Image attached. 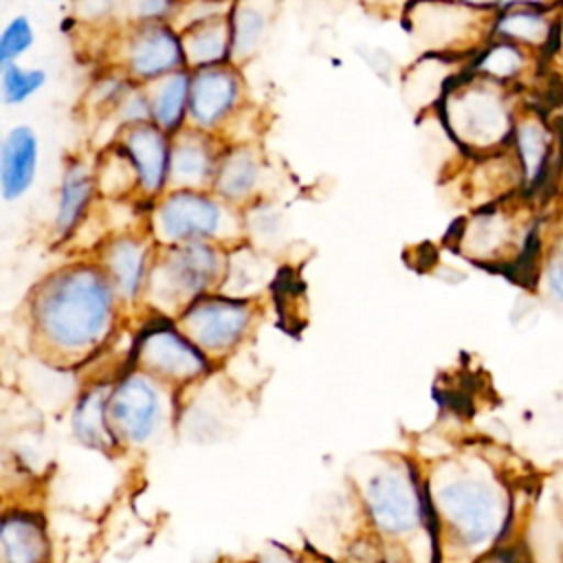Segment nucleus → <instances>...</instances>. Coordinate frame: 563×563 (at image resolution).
<instances>
[{
  "label": "nucleus",
  "mask_w": 563,
  "mask_h": 563,
  "mask_svg": "<svg viewBox=\"0 0 563 563\" xmlns=\"http://www.w3.org/2000/svg\"><path fill=\"white\" fill-rule=\"evenodd\" d=\"M222 211L205 196L178 191L172 194L156 213V227L163 240H185L211 235L220 229Z\"/></svg>",
  "instance_id": "nucleus-10"
},
{
  "label": "nucleus",
  "mask_w": 563,
  "mask_h": 563,
  "mask_svg": "<svg viewBox=\"0 0 563 563\" xmlns=\"http://www.w3.org/2000/svg\"><path fill=\"white\" fill-rule=\"evenodd\" d=\"M218 257L205 244H187L169 253L152 277V292L165 306L196 297L216 275Z\"/></svg>",
  "instance_id": "nucleus-7"
},
{
  "label": "nucleus",
  "mask_w": 563,
  "mask_h": 563,
  "mask_svg": "<svg viewBox=\"0 0 563 563\" xmlns=\"http://www.w3.org/2000/svg\"><path fill=\"white\" fill-rule=\"evenodd\" d=\"M442 110L453 139L464 150L484 156L508 150L519 117L512 90L471 70L453 88H446Z\"/></svg>",
  "instance_id": "nucleus-3"
},
{
  "label": "nucleus",
  "mask_w": 563,
  "mask_h": 563,
  "mask_svg": "<svg viewBox=\"0 0 563 563\" xmlns=\"http://www.w3.org/2000/svg\"><path fill=\"white\" fill-rule=\"evenodd\" d=\"M37 167V139L35 134L20 125L9 132L2 143V194L7 200L22 196L35 176Z\"/></svg>",
  "instance_id": "nucleus-14"
},
{
  "label": "nucleus",
  "mask_w": 563,
  "mask_h": 563,
  "mask_svg": "<svg viewBox=\"0 0 563 563\" xmlns=\"http://www.w3.org/2000/svg\"><path fill=\"white\" fill-rule=\"evenodd\" d=\"M475 563H534V559L528 545L521 539H515L479 556Z\"/></svg>",
  "instance_id": "nucleus-30"
},
{
  "label": "nucleus",
  "mask_w": 563,
  "mask_h": 563,
  "mask_svg": "<svg viewBox=\"0 0 563 563\" xmlns=\"http://www.w3.org/2000/svg\"><path fill=\"white\" fill-rule=\"evenodd\" d=\"M141 361L152 372L169 378L198 376L207 361L185 336L169 328H156L141 336Z\"/></svg>",
  "instance_id": "nucleus-11"
},
{
  "label": "nucleus",
  "mask_w": 563,
  "mask_h": 563,
  "mask_svg": "<svg viewBox=\"0 0 563 563\" xmlns=\"http://www.w3.org/2000/svg\"><path fill=\"white\" fill-rule=\"evenodd\" d=\"M561 563H563V548H561Z\"/></svg>",
  "instance_id": "nucleus-32"
},
{
  "label": "nucleus",
  "mask_w": 563,
  "mask_h": 563,
  "mask_svg": "<svg viewBox=\"0 0 563 563\" xmlns=\"http://www.w3.org/2000/svg\"><path fill=\"white\" fill-rule=\"evenodd\" d=\"M90 189H92V183L88 172L81 165H73L66 172L62 183V196H59V209H57L59 231H68L77 222L84 205L90 198Z\"/></svg>",
  "instance_id": "nucleus-22"
},
{
  "label": "nucleus",
  "mask_w": 563,
  "mask_h": 563,
  "mask_svg": "<svg viewBox=\"0 0 563 563\" xmlns=\"http://www.w3.org/2000/svg\"><path fill=\"white\" fill-rule=\"evenodd\" d=\"M552 504L559 523L563 526V473H556L552 479Z\"/></svg>",
  "instance_id": "nucleus-31"
},
{
  "label": "nucleus",
  "mask_w": 563,
  "mask_h": 563,
  "mask_svg": "<svg viewBox=\"0 0 563 563\" xmlns=\"http://www.w3.org/2000/svg\"><path fill=\"white\" fill-rule=\"evenodd\" d=\"M183 62V48L176 35L163 26L141 31L130 46V68L141 77H154L176 68Z\"/></svg>",
  "instance_id": "nucleus-15"
},
{
  "label": "nucleus",
  "mask_w": 563,
  "mask_h": 563,
  "mask_svg": "<svg viewBox=\"0 0 563 563\" xmlns=\"http://www.w3.org/2000/svg\"><path fill=\"white\" fill-rule=\"evenodd\" d=\"M125 152L130 156V163L134 165L143 187L147 191H154L163 183L167 152L163 134L147 123H141L132 128L125 136Z\"/></svg>",
  "instance_id": "nucleus-16"
},
{
  "label": "nucleus",
  "mask_w": 563,
  "mask_h": 563,
  "mask_svg": "<svg viewBox=\"0 0 563 563\" xmlns=\"http://www.w3.org/2000/svg\"><path fill=\"white\" fill-rule=\"evenodd\" d=\"M534 282L539 292L563 308V227L554 229L543 244Z\"/></svg>",
  "instance_id": "nucleus-20"
},
{
  "label": "nucleus",
  "mask_w": 563,
  "mask_h": 563,
  "mask_svg": "<svg viewBox=\"0 0 563 563\" xmlns=\"http://www.w3.org/2000/svg\"><path fill=\"white\" fill-rule=\"evenodd\" d=\"M231 31H233L231 46H233L235 55H246L257 46L262 33H264V18L253 9L240 7L238 13L233 15Z\"/></svg>",
  "instance_id": "nucleus-26"
},
{
  "label": "nucleus",
  "mask_w": 563,
  "mask_h": 563,
  "mask_svg": "<svg viewBox=\"0 0 563 563\" xmlns=\"http://www.w3.org/2000/svg\"><path fill=\"white\" fill-rule=\"evenodd\" d=\"M365 501L372 521L389 534H402L427 523L438 541V523L429 490H420L400 471L385 468L374 473L365 486Z\"/></svg>",
  "instance_id": "nucleus-5"
},
{
  "label": "nucleus",
  "mask_w": 563,
  "mask_h": 563,
  "mask_svg": "<svg viewBox=\"0 0 563 563\" xmlns=\"http://www.w3.org/2000/svg\"><path fill=\"white\" fill-rule=\"evenodd\" d=\"M44 84L42 70H24L15 64H4L2 73V92L7 103H18L33 95Z\"/></svg>",
  "instance_id": "nucleus-27"
},
{
  "label": "nucleus",
  "mask_w": 563,
  "mask_h": 563,
  "mask_svg": "<svg viewBox=\"0 0 563 563\" xmlns=\"http://www.w3.org/2000/svg\"><path fill=\"white\" fill-rule=\"evenodd\" d=\"M257 180V165L246 152H233L218 176V189L227 198L246 196Z\"/></svg>",
  "instance_id": "nucleus-25"
},
{
  "label": "nucleus",
  "mask_w": 563,
  "mask_h": 563,
  "mask_svg": "<svg viewBox=\"0 0 563 563\" xmlns=\"http://www.w3.org/2000/svg\"><path fill=\"white\" fill-rule=\"evenodd\" d=\"M189 90H191V86L187 81V75H183V73H176L167 81H163V86L158 88L154 103H152L154 119L163 128L178 125L185 103H187V97H189Z\"/></svg>",
  "instance_id": "nucleus-24"
},
{
  "label": "nucleus",
  "mask_w": 563,
  "mask_h": 563,
  "mask_svg": "<svg viewBox=\"0 0 563 563\" xmlns=\"http://www.w3.org/2000/svg\"><path fill=\"white\" fill-rule=\"evenodd\" d=\"M539 64H541L539 55H534L512 42L490 40L488 46H484L475 55L468 70L482 79H488L497 86L512 90L528 77L537 75Z\"/></svg>",
  "instance_id": "nucleus-12"
},
{
  "label": "nucleus",
  "mask_w": 563,
  "mask_h": 563,
  "mask_svg": "<svg viewBox=\"0 0 563 563\" xmlns=\"http://www.w3.org/2000/svg\"><path fill=\"white\" fill-rule=\"evenodd\" d=\"M33 40V33H31V26L26 22V18H15L2 33V40H0V59L4 64H9L11 57L20 55Z\"/></svg>",
  "instance_id": "nucleus-28"
},
{
  "label": "nucleus",
  "mask_w": 563,
  "mask_h": 563,
  "mask_svg": "<svg viewBox=\"0 0 563 563\" xmlns=\"http://www.w3.org/2000/svg\"><path fill=\"white\" fill-rule=\"evenodd\" d=\"M233 42V31L227 20L207 18L198 22L183 42L187 57L196 64L220 62Z\"/></svg>",
  "instance_id": "nucleus-19"
},
{
  "label": "nucleus",
  "mask_w": 563,
  "mask_h": 563,
  "mask_svg": "<svg viewBox=\"0 0 563 563\" xmlns=\"http://www.w3.org/2000/svg\"><path fill=\"white\" fill-rule=\"evenodd\" d=\"M108 389L95 387L90 389L77 405L73 413V431L75 435L97 449H108L114 442L112 427L108 420Z\"/></svg>",
  "instance_id": "nucleus-18"
},
{
  "label": "nucleus",
  "mask_w": 563,
  "mask_h": 563,
  "mask_svg": "<svg viewBox=\"0 0 563 563\" xmlns=\"http://www.w3.org/2000/svg\"><path fill=\"white\" fill-rule=\"evenodd\" d=\"M438 537L462 563H475L490 550L519 539L517 493L482 460L455 462L429 490Z\"/></svg>",
  "instance_id": "nucleus-1"
},
{
  "label": "nucleus",
  "mask_w": 563,
  "mask_h": 563,
  "mask_svg": "<svg viewBox=\"0 0 563 563\" xmlns=\"http://www.w3.org/2000/svg\"><path fill=\"white\" fill-rule=\"evenodd\" d=\"M42 334L64 352L90 347L110 323V288L99 273L79 266L55 275L35 299Z\"/></svg>",
  "instance_id": "nucleus-2"
},
{
  "label": "nucleus",
  "mask_w": 563,
  "mask_h": 563,
  "mask_svg": "<svg viewBox=\"0 0 563 563\" xmlns=\"http://www.w3.org/2000/svg\"><path fill=\"white\" fill-rule=\"evenodd\" d=\"M260 262L255 260V255L242 251L235 260H233V266H231V288H249V286H257L260 279H262V271L257 266Z\"/></svg>",
  "instance_id": "nucleus-29"
},
{
  "label": "nucleus",
  "mask_w": 563,
  "mask_h": 563,
  "mask_svg": "<svg viewBox=\"0 0 563 563\" xmlns=\"http://www.w3.org/2000/svg\"><path fill=\"white\" fill-rule=\"evenodd\" d=\"M508 152L521 176V198L534 202L554 183L563 163V143L556 128L534 110H521Z\"/></svg>",
  "instance_id": "nucleus-4"
},
{
  "label": "nucleus",
  "mask_w": 563,
  "mask_h": 563,
  "mask_svg": "<svg viewBox=\"0 0 563 563\" xmlns=\"http://www.w3.org/2000/svg\"><path fill=\"white\" fill-rule=\"evenodd\" d=\"M249 323V308L240 299H200L183 317L185 332L207 350L233 345Z\"/></svg>",
  "instance_id": "nucleus-9"
},
{
  "label": "nucleus",
  "mask_w": 563,
  "mask_h": 563,
  "mask_svg": "<svg viewBox=\"0 0 563 563\" xmlns=\"http://www.w3.org/2000/svg\"><path fill=\"white\" fill-rule=\"evenodd\" d=\"M169 172L178 185H198L209 174V152L202 143L183 139L169 158Z\"/></svg>",
  "instance_id": "nucleus-23"
},
{
  "label": "nucleus",
  "mask_w": 563,
  "mask_h": 563,
  "mask_svg": "<svg viewBox=\"0 0 563 563\" xmlns=\"http://www.w3.org/2000/svg\"><path fill=\"white\" fill-rule=\"evenodd\" d=\"M106 262L123 295L132 297L143 275V246L132 240H119L108 249Z\"/></svg>",
  "instance_id": "nucleus-21"
},
{
  "label": "nucleus",
  "mask_w": 563,
  "mask_h": 563,
  "mask_svg": "<svg viewBox=\"0 0 563 563\" xmlns=\"http://www.w3.org/2000/svg\"><path fill=\"white\" fill-rule=\"evenodd\" d=\"M161 416V400L143 376L121 380L108 400V420L112 431L130 442H145Z\"/></svg>",
  "instance_id": "nucleus-8"
},
{
  "label": "nucleus",
  "mask_w": 563,
  "mask_h": 563,
  "mask_svg": "<svg viewBox=\"0 0 563 563\" xmlns=\"http://www.w3.org/2000/svg\"><path fill=\"white\" fill-rule=\"evenodd\" d=\"M490 40L512 42L539 57L554 53L563 35V4L506 2L495 4L488 24Z\"/></svg>",
  "instance_id": "nucleus-6"
},
{
  "label": "nucleus",
  "mask_w": 563,
  "mask_h": 563,
  "mask_svg": "<svg viewBox=\"0 0 563 563\" xmlns=\"http://www.w3.org/2000/svg\"><path fill=\"white\" fill-rule=\"evenodd\" d=\"M238 81L222 68H202L196 73L189 90V110L198 125H213L235 101Z\"/></svg>",
  "instance_id": "nucleus-13"
},
{
  "label": "nucleus",
  "mask_w": 563,
  "mask_h": 563,
  "mask_svg": "<svg viewBox=\"0 0 563 563\" xmlns=\"http://www.w3.org/2000/svg\"><path fill=\"white\" fill-rule=\"evenodd\" d=\"M0 543L4 563H42L46 559L44 532L31 517H7L0 532Z\"/></svg>",
  "instance_id": "nucleus-17"
}]
</instances>
